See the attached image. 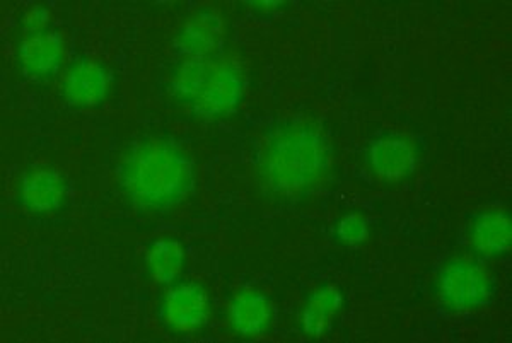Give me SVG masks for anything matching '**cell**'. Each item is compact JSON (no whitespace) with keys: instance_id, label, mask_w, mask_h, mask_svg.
Masks as SVG:
<instances>
[{"instance_id":"3957f363","label":"cell","mask_w":512,"mask_h":343,"mask_svg":"<svg viewBox=\"0 0 512 343\" xmlns=\"http://www.w3.org/2000/svg\"><path fill=\"white\" fill-rule=\"evenodd\" d=\"M173 88L176 96L198 115L219 117L238 106L243 79L229 62L202 57L181 65Z\"/></svg>"},{"instance_id":"5b68a950","label":"cell","mask_w":512,"mask_h":343,"mask_svg":"<svg viewBox=\"0 0 512 343\" xmlns=\"http://www.w3.org/2000/svg\"><path fill=\"white\" fill-rule=\"evenodd\" d=\"M164 318L176 330H195L207 318V296L197 284L176 285L164 301Z\"/></svg>"},{"instance_id":"6da1fadb","label":"cell","mask_w":512,"mask_h":343,"mask_svg":"<svg viewBox=\"0 0 512 343\" xmlns=\"http://www.w3.org/2000/svg\"><path fill=\"white\" fill-rule=\"evenodd\" d=\"M122 187L134 204L163 210L180 204L193 185L187 154L166 142L149 140L134 147L120 168Z\"/></svg>"},{"instance_id":"9a60e30c","label":"cell","mask_w":512,"mask_h":343,"mask_svg":"<svg viewBox=\"0 0 512 343\" xmlns=\"http://www.w3.org/2000/svg\"><path fill=\"white\" fill-rule=\"evenodd\" d=\"M338 234L345 243H361L367 236V224L362 217L349 216L338 226Z\"/></svg>"},{"instance_id":"9c48e42d","label":"cell","mask_w":512,"mask_h":343,"mask_svg":"<svg viewBox=\"0 0 512 343\" xmlns=\"http://www.w3.org/2000/svg\"><path fill=\"white\" fill-rule=\"evenodd\" d=\"M19 59L31 76L53 74L62 60V41L55 33L38 31L23 41L19 48Z\"/></svg>"},{"instance_id":"8992f818","label":"cell","mask_w":512,"mask_h":343,"mask_svg":"<svg viewBox=\"0 0 512 343\" xmlns=\"http://www.w3.org/2000/svg\"><path fill=\"white\" fill-rule=\"evenodd\" d=\"M65 181L62 176L48 168L30 171L21 187V198L26 209L36 214H45L59 209L65 200Z\"/></svg>"},{"instance_id":"30bf717a","label":"cell","mask_w":512,"mask_h":343,"mask_svg":"<svg viewBox=\"0 0 512 343\" xmlns=\"http://www.w3.org/2000/svg\"><path fill=\"white\" fill-rule=\"evenodd\" d=\"M231 325L239 335L253 337L267 328L272 316V309L268 299L256 292H246L236 297L231 306Z\"/></svg>"},{"instance_id":"4fadbf2b","label":"cell","mask_w":512,"mask_h":343,"mask_svg":"<svg viewBox=\"0 0 512 343\" xmlns=\"http://www.w3.org/2000/svg\"><path fill=\"white\" fill-rule=\"evenodd\" d=\"M154 279L161 284H169L180 275L183 267V250L175 239H163L152 246L147 256Z\"/></svg>"},{"instance_id":"52a82bcc","label":"cell","mask_w":512,"mask_h":343,"mask_svg":"<svg viewBox=\"0 0 512 343\" xmlns=\"http://www.w3.org/2000/svg\"><path fill=\"white\" fill-rule=\"evenodd\" d=\"M369 163L374 173L384 180H400L414 169V149L405 139L384 137L369 149Z\"/></svg>"},{"instance_id":"8fae6325","label":"cell","mask_w":512,"mask_h":343,"mask_svg":"<svg viewBox=\"0 0 512 343\" xmlns=\"http://www.w3.org/2000/svg\"><path fill=\"white\" fill-rule=\"evenodd\" d=\"M221 21L212 12H200L181 31V47L197 59L209 57L221 40Z\"/></svg>"},{"instance_id":"7c38bea8","label":"cell","mask_w":512,"mask_h":343,"mask_svg":"<svg viewBox=\"0 0 512 343\" xmlns=\"http://www.w3.org/2000/svg\"><path fill=\"white\" fill-rule=\"evenodd\" d=\"M473 245L487 255H501L511 246V219L506 212L478 217L473 227Z\"/></svg>"},{"instance_id":"5bb4252c","label":"cell","mask_w":512,"mask_h":343,"mask_svg":"<svg viewBox=\"0 0 512 343\" xmlns=\"http://www.w3.org/2000/svg\"><path fill=\"white\" fill-rule=\"evenodd\" d=\"M340 308V292L335 289H323L309 299L308 308L304 311V330L308 335L318 337L330 325L333 314Z\"/></svg>"},{"instance_id":"7a4b0ae2","label":"cell","mask_w":512,"mask_h":343,"mask_svg":"<svg viewBox=\"0 0 512 343\" xmlns=\"http://www.w3.org/2000/svg\"><path fill=\"white\" fill-rule=\"evenodd\" d=\"M330 166L325 137L309 125L284 128L268 142L262 175L270 190L282 195L308 192L320 183Z\"/></svg>"},{"instance_id":"ba28073f","label":"cell","mask_w":512,"mask_h":343,"mask_svg":"<svg viewBox=\"0 0 512 343\" xmlns=\"http://www.w3.org/2000/svg\"><path fill=\"white\" fill-rule=\"evenodd\" d=\"M106 89V72L93 62L74 65L64 81L65 98L74 106L99 105L106 96Z\"/></svg>"},{"instance_id":"277c9868","label":"cell","mask_w":512,"mask_h":343,"mask_svg":"<svg viewBox=\"0 0 512 343\" xmlns=\"http://www.w3.org/2000/svg\"><path fill=\"white\" fill-rule=\"evenodd\" d=\"M439 289L448 306L466 311L489 301L490 279L478 263L456 260L444 268Z\"/></svg>"}]
</instances>
